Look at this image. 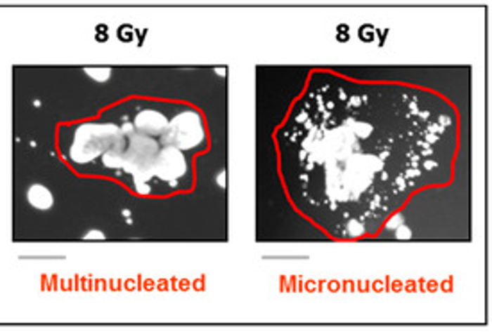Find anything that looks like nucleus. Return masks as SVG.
<instances>
[{
  "instance_id": "f257e3e1",
  "label": "nucleus",
  "mask_w": 492,
  "mask_h": 332,
  "mask_svg": "<svg viewBox=\"0 0 492 332\" xmlns=\"http://www.w3.org/2000/svg\"><path fill=\"white\" fill-rule=\"evenodd\" d=\"M457 114L432 91L313 72L278 133L292 202L337 239L378 232L413 192L451 179Z\"/></svg>"
},
{
  "instance_id": "f03ea898",
  "label": "nucleus",
  "mask_w": 492,
  "mask_h": 332,
  "mask_svg": "<svg viewBox=\"0 0 492 332\" xmlns=\"http://www.w3.org/2000/svg\"><path fill=\"white\" fill-rule=\"evenodd\" d=\"M120 127V168L118 173H126L133 180V188L138 195H149L153 192L154 166L163 145L156 136H149L133 127L122 124Z\"/></svg>"
},
{
  "instance_id": "7ed1b4c3",
  "label": "nucleus",
  "mask_w": 492,
  "mask_h": 332,
  "mask_svg": "<svg viewBox=\"0 0 492 332\" xmlns=\"http://www.w3.org/2000/svg\"><path fill=\"white\" fill-rule=\"evenodd\" d=\"M118 134L113 121H83L72 133L67 159L75 166H90L101 159Z\"/></svg>"
},
{
  "instance_id": "20e7f679",
  "label": "nucleus",
  "mask_w": 492,
  "mask_h": 332,
  "mask_svg": "<svg viewBox=\"0 0 492 332\" xmlns=\"http://www.w3.org/2000/svg\"><path fill=\"white\" fill-rule=\"evenodd\" d=\"M188 157L183 150L176 149L172 145H163L154 166V179L174 188L188 175Z\"/></svg>"
},
{
  "instance_id": "39448f33",
  "label": "nucleus",
  "mask_w": 492,
  "mask_h": 332,
  "mask_svg": "<svg viewBox=\"0 0 492 332\" xmlns=\"http://www.w3.org/2000/svg\"><path fill=\"white\" fill-rule=\"evenodd\" d=\"M170 124V118L167 117L163 111L160 109H140L134 114L133 127L136 131L143 134H149V136L163 138V134L167 133Z\"/></svg>"
},
{
  "instance_id": "423d86ee",
  "label": "nucleus",
  "mask_w": 492,
  "mask_h": 332,
  "mask_svg": "<svg viewBox=\"0 0 492 332\" xmlns=\"http://www.w3.org/2000/svg\"><path fill=\"white\" fill-rule=\"evenodd\" d=\"M25 199H27L29 206L36 211H48L54 206V195H52L51 190L44 184L34 182L31 184L27 188V193H25Z\"/></svg>"
},
{
  "instance_id": "0eeeda50",
  "label": "nucleus",
  "mask_w": 492,
  "mask_h": 332,
  "mask_svg": "<svg viewBox=\"0 0 492 332\" xmlns=\"http://www.w3.org/2000/svg\"><path fill=\"white\" fill-rule=\"evenodd\" d=\"M86 74L90 77H93L95 81H104V79L110 77V70H95V68H88Z\"/></svg>"
}]
</instances>
